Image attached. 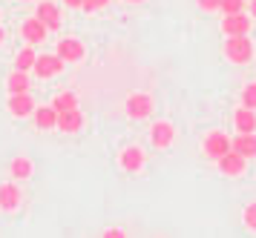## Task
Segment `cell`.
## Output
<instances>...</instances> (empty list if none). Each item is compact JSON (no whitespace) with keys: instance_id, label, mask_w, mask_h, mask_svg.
Listing matches in <instances>:
<instances>
[{"instance_id":"cell-1","label":"cell","mask_w":256,"mask_h":238,"mask_svg":"<svg viewBox=\"0 0 256 238\" xmlns=\"http://www.w3.org/2000/svg\"><path fill=\"white\" fill-rule=\"evenodd\" d=\"M222 52H224V57L230 60L233 66H244V63L254 60L256 46L250 40V34H228L224 43H222Z\"/></svg>"},{"instance_id":"cell-2","label":"cell","mask_w":256,"mask_h":238,"mask_svg":"<svg viewBox=\"0 0 256 238\" xmlns=\"http://www.w3.org/2000/svg\"><path fill=\"white\" fill-rule=\"evenodd\" d=\"M230 147H233V138L228 135V132H222V129H210L208 135L202 138V152H204V158H210V161L222 158Z\"/></svg>"},{"instance_id":"cell-3","label":"cell","mask_w":256,"mask_h":238,"mask_svg":"<svg viewBox=\"0 0 256 238\" xmlns=\"http://www.w3.org/2000/svg\"><path fill=\"white\" fill-rule=\"evenodd\" d=\"M152 98L147 92H132L127 95V101H124V115H127L130 121H144V118H150L152 115Z\"/></svg>"},{"instance_id":"cell-4","label":"cell","mask_w":256,"mask_h":238,"mask_svg":"<svg viewBox=\"0 0 256 238\" xmlns=\"http://www.w3.org/2000/svg\"><path fill=\"white\" fill-rule=\"evenodd\" d=\"M216 170H219L224 178H242L244 170H248V158H242V155L230 147L222 158H216Z\"/></svg>"},{"instance_id":"cell-5","label":"cell","mask_w":256,"mask_h":238,"mask_svg":"<svg viewBox=\"0 0 256 238\" xmlns=\"http://www.w3.org/2000/svg\"><path fill=\"white\" fill-rule=\"evenodd\" d=\"M55 55H58L64 63H81L84 57H86V46H84V40H78V37H60L58 46H55Z\"/></svg>"},{"instance_id":"cell-6","label":"cell","mask_w":256,"mask_h":238,"mask_svg":"<svg viewBox=\"0 0 256 238\" xmlns=\"http://www.w3.org/2000/svg\"><path fill=\"white\" fill-rule=\"evenodd\" d=\"M254 29V17L248 11H233V14H222V34H250Z\"/></svg>"},{"instance_id":"cell-7","label":"cell","mask_w":256,"mask_h":238,"mask_svg":"<svg viewBox=\"0 0 256 238\" xmlns=\"http://www.w3.org/2000/svg\"><path fill=\"white\" fill-rule=\"evenodd\" d=\"M64 69H66V63L52 52V55H38L35 66H32V75L40 78V80H49V78H58Z\"/></svg>"},{"instance_id":"cell-8","label":"cell","mask_w":256,"mask_h":238,"mask_svg":"<svg viewBox=\"0 0 256 238\" xmlns=\"http://www.w3.org/2000/svg\"><path fill=\"white\" fill-rule=\"evenodd\" d=\"M24 204V190L18 187V181H3L0 184V210L3 213H18Z\"/></svg>"},{"instance_id":"cell-9","label":"cell","mask_w":256,"mask_h":238,"mask_svg":"<svg viewBox=\"0 0 256 238\" xmlns=\"http://www.w3.org/2000/svg\"><path fill=\"white\" fill-rule=\"evenodd\" d=\"M35 17L46 26L49 32H58L60 26H64L60 6H58V3H52V0H40V3H38V6H35Z\"/></svg>"},{"instance_id":"cell-10","label":"cell","mask_w":256,"mask_h":238,"mask_svg":"<svg viewBox=\"0 0 256 238\" xmlns=\"http://www.w3.org/2000/svg\"><path fill=\"white\" fill-rule=\"evenodd\" d=\"M35 98H32V92H18V95H9V101H6V112L12 115V118H32L35 112Z\"/></svg>"},{"instance_id":"cell-11","label":"cell","mask_w":256,"mask_h":238,"mask_svg":"<svg viewBox=\"0 0 256 238\" xmlns=\"http://www.w3.org/2000/svg\"><path fill=\"white\" fill-rule=\"evenodd\" d=\"M147 164V152L141 147H124L118 152V167L124 172H141Z\"/></svg>"},{"instance_id":"cell-12","label":"cell","mask_w":256,"mask_h":238,"mask_svg":"<svg viewBox=\"0 0 256 238\" xmlns=\"http://www.w3.org/2000/svg\"><path fill=\"white\" fill-rule=\"evenodd\" d=\"M176 141V126L170 121H156L150 126V144L156 149H170Z\"/></svg>"},{"instance_id":"cell-13","label":"cell","mask_w":256,"mask_h":238,"mask_svg":"<svg viewBox=\"0 0 256 238\" xmlns=\"http://www.w3.org/2000/svg\"><path fill=\"white\" fill-rule=\"evenodd\" d=\"M60 135H78L84 129V112L81 109H66V112H58V124H55Z\"/></svg>"},{"instance_id":"cell-14","label":"cell","mask_w":256,"mask_h":238,"mask_svg":"<svg viewBox=\"0 0 256 238\" xmlns=\"http://www.w3.org/2000/svg\"><path fill=\"white\" fill-rule=\"evenodd\" d=\"M46 34H49V29L38 20L35 14H32V17H26V20L20 23V37H24L26 43H32V46L44 43V40H46Z\"/></svg>"},{"instance_id":"cell-15","label":"cell","mask_w":256,"mask_h":238,"mask_svg":"<svg viewBox=\"0 0 256 238\" xmlns=\"http://www.w3.org/2000/svg\"><path fill=\"white\" fill-rule=\"evenodd\" d=\"M233 149H236L242 158L254 161L256 158V132H236V138H233Z\"/></svg>"},{"instance_id":"cell-16","label":"cell","mask_w":256,"mask_h":238,"mask_svg":"<svg viewBox=\"0 0 256 238\" xmlns=\"http://www.w3.org/2000/svg\"><path fill=\"white\" fill-rule=\"evenodd\" d=\"M32 121H35L38 129L49 132V129H55V124H58V112H55V106H52V103H49V106H35Z\"/></svg>"},{"instance_id":"cell-17","label":"cell","mask_w":256,"mask_h":238,"mask_svg":"<svg viewBox=\"0 0 256 238\" xmlns=\"http://www.w3.org/2000/svg\"><path fill=\"white\" fill-rule=\"evenodd\" d=\"M233 129H236V132H256V109L239 106V109L233 112Z\"/></svg>"},{"instance_id":"cell-18","label":"cell","mask_w":256,"mask_h":238,"mask_svg":"<svg viewBox=\"0 0 256 238\" xmlns=\"http://www.w3.org/2000/svg\"><path fill=\"white\" fill-rule=\"evenodd\" d=\"M32 172H35V167H32V161L26 158V155H14L9 161V175H12L14 181H29Z\"/></svg>"},{"instance_id":"cell-19","label":"cell","mask_w":256,"mask_h":238,"mask_svg":"<svg viewBox=\"0 0 256 238\" xmlns=\"http://www.w3.org/2000/svg\"><path fill=\"white\" fill-rule=\"evenodd\" d=\"M6 92H9V95H18V92H32V78H29V72L14 69L12 75L6 78Z\"/></svg>"},{"instance_id":"cell-20","label":"cell","mask_w":256,"mask_h":238,"mask_svg":"<svg viewBox=\"0 0 256 238\" xmlns=\"http://www.w3.org/2000/svg\"><path fill=\"white\" fill-rule=\"evenodd\" d=\"M38 60V52L32 49V43H26V49H20L18 55H14V69H20V72H32V66H35Z\"/></svg>"},{"instance_id":"cell-21","label":"cell","mask_w":256,"mask_h":238,"mask_svg":"<svg viewBox=\"0 0 256 238\" xmlns=\"http://www.w3.org/2000/svg\"><path fill=\"white\" fill-rule=\"evenodd\" d=\"M52 106H55V112H66V109H78V95L75 92H58L55 95V101H52Z\"/></svg>"},{"instance_id":"cell-22","label":"cell","mask_w":256,"mask_h":238,"mask_svg":"<svg viewBox=\"0 0 256 238\" xmlns=\"http://www.w3.org/2000/svg\"><path fill=\"white\" fill-rule=\"evenodd\" d=\"M239 106L256 109V80H254V83H244V86H242V92H239Z\"/></svg>"},{"instance_id":"cell-23","label":"cell","mask_w":256,"mask_h":238,"mask_svg":"<svg viewBox=\"0 0 256 238\" xmlns=\"http://www.w3.org/2000/svg\"><path fill=\"white\" fill-rule=\"evenodd\" d=\"M248 0H219V11L222 14H233V11H244Z\"/></svg>"},{"instance_id":"cell-24","label":"cell","mask_w":256,"mask_h":238,"mask_svg":"<svg viewBox=\"0 0 256 238\" xmlns=\"http://www.w3.org/2000/svg\"><path fill=\"white\" fill-rule=\"evenodd\" d=\"M242 224L250 233H256V201H250V204L244 207V213H242Z\"/></svg>"},{"instance_id":"cell-25","label":"cell","mask_w":256,"mask_h":238,"mask_svg":"<svg viewBox=\"0 0 256 238\" xmlns=\"http://www.w3.org/2000/svg\"><path fill=\"white\" fill-rule=\"evenodd\" d=\"M106 6H110V0H84L81 11H90V14H92V11H104Z\"/></svg>"},{"instance_id":"cell-26","label":"cell","mask_w":256,"mask_h":238,"mask_svg":"<svg viewBox=\"0 0 256 238\" xmlns=\"http://www.w3.org/2000/svg\"><path fill=\"white\" fill-rule=\"evenodd\" d=\"M202 11H219V0H193Z\"/></svg>"},{"instance_id":"cell-27","label":"cell","mask_w":256,"mask_h":238,"mask_svg":"<svg viewBox=\"0 0 256 238\" xmlns=\"http://www.w3.org/2000/svg\"><path fill=\"white\" fill-rule=\"evenodd\" d=\"M101 238H127V230H121V227H110L101 233Z\"/></svg>"},{"instance_id":"cell-28","label":"cell","mask_w":256,"mask_h":238,"mask_svg":"<svg viewBox=\"0 0 256 238\" xmlns=\"http://www.w3.org/2000/svg\"><path fill=\"white\" fill-rule=\"evenodd\" d=\"M60 3H64L66 9H81V3H84V0H60Z\"/></svg>"},{"instance_id":"cell-29","label":"cell","mask_w":256,"mask_h":238,"mask_svg":"<svg viewBox=\"0 0 256 238\" xmlns=\"http://www.w3.org/2000/svg\"><path fill=\"white\" fill-rule=\"evenodd\" d=\"M248 14L256 20V0H248Z\"/></svg>"},{"instance_id":"cell-30","label":"cell","mask_w":256,"mask_h":238,"mask_svg":"<svg viewBox=\"0 0 256 238\" xmlns=\"http://www.w3.org/2000/svg\"><path fill=\"white\" fill-rule=\"evenodd\" d=\"M3 40H6V29L0 26V46H3Z\"/></svg>"},{"instance_id":"cell-31","label":"cell","mask_w":256,"mask_h":238,"mask_svg":"<svg viewBox=\"0 0 256 238\" xmlns=\"http://www.w3.org/2000/svg\"><path fill=\"white\" fill-rule=\"evenodd\" d=\"M124 3H132V6H141V3H144V0H124Z\"/></svg>"},{"instance_id":"cell-32","label":"cell","mask_w":256,"mask_h":238,"mask_svg":"<svg viewBox=\"0 0 256 238\" xmlns=\"http://www.w3.org/2000/svg\"><path fill=\"white\" fill-rule=\"evenodd\" d=\"M18 3H35V0H18Z\"/></svg>"}]
</instances>
